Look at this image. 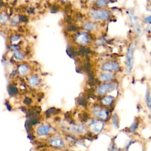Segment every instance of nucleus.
<instances>
[{"label":"nucleus","instance_id":"nucleus-1","mask_svg":"<svg viewBox=\"0 0 151 151\" xmlns=\"http://www.w3.org/2000/svg\"><path fill=\"white\" fill-rule=\"evenodd\" d=\"M90 17L96 20H107L110 18V13L104 9H94L90 12Z\"/></svg>","mask_w":151,"mask_h":151},{"label":"nucleus","instance_id":"nucleus-2","mask_svg":"<svg viewBox=\"0 0 151 151\" xmlns=\"http://www.w3.org/2000/svg\"><path fill=\"white\" fill-rule=\"evenodd\" d=\"M133 51H134V47L133 43H132L127 51V55H126V70L128 73H130L133 68Z\"/></svg>","mask_w":151,"mask_h":151},{"label":"nucleus","instance_id":"nucleus-3","mask_svg":"<svg viewBox=\"0 0 151 151\" xmlns=\"http://www.w3.org/2000/svg\"><path fill=\"white\" fill-rule=\"evenodd\" d=\"M116 84L115 83H107L100 86L97 90V93L99 95H103L107 92L110 91L116 87Z\"/></svg>","mask_w":151,"mask_h":151},{"label":"nucleus","instance_id":"nucleus-4","mask_svg":"<svg viewBox=\"0 0 151 151\" xmlns=\"http://www.w3.org/2000/svg\"><path fill=\"white\" fill-rule=\"evenodd\" d=\"M93 113L96 117L103 119H107L109 114L106 110L100 107H94L93 110Z\"/></svg>","mask_w":151,"mask_h":151},{"label":"nucleus","instance_id":"nucleus-5","mask_svg":"<svg viewBox=\"0 0 151 151\" xmlns=\"http://www.w3.org/2000/svg\"><path fill=\"white\" fill-rule=\"evenodd\" d=\"M119 65L116 62H108L103 64L101 66V69L104 71H110L113 70H116L119 68Z\"/></svg>","mask_w":151,"mask_h":151},{"label":"nucleus","instance_id":"nucleus-6","mask_svg":"<svg viewBox=\"0 0 151 151\" xmlns=\"http://www.w3.org/2000/svg\"><path fill=\"white\" fill-rule=\"evenodd\" d=\"M103 126V124L102 123V122H100L93 121L91 123V127L92 130L96 133L100 132Z\"/></svg>","mask_w":151,"mask_h":151},{"label":"nucleus","instance_id":"nucleus-7","mask_svg":"<svg viewBox=\"0 0 151 151\" xmlns=\"http://www.w3.org/2000/svg\"><path fill=\"white\" fill-rule=\"evenodd\" d=\"M114 77V75L111 73H103L99 75V79L102 81H109L112 80Z\"/></svg>","mask_w":151,"mask_h":151},{"label":"nucleus","instance_id":"nucleus-8","mask_svg":"<svg viewBox=\"0 0 151 151\" xmlns=\"http://www.w3.org/2000/svg\"><path fill=\"white\" fill-rule=\"evenodd\" d=\"M88 37L86 34H83V33H80L78 35H77V37L76 38V40L77 41L81 44H85L88 41Z\"/></svg>","mask_w":151,"mask_h":151},{"label":"nucleus","instance_id":"nucleus-9","mask_svg":"<svg viewBox=\"0 0 151 151\" xmlns=\"http://www.w3.org/2000/svg\"><path fill=\"white\" fill-rule=\"evenodd\" d=\"M51 143L52 145L55 147H63L64 143L60 139H54L51 141Z\"/></svg>","mask_w":151,"mask_h":151},{"label":"nucleus","instance_id":"nucleus-10","mask_svg":"<svg viewBox=\"0 0 151 151\" xmlns=\"http://www.w3.org/2000/svg\"><path fill=\"white\" fill-rule=\"evenodd\" d=\"M114 99L111 97V96H106L105 97H104L102 100H101V103L104 104V105H106V106H109L111 104V103L113 102Z\"/></svg>","mask_w":151,"mask_h":151},{"label":"nucleus","instance_id":"nucleus-11","mask_svg":"<svg viewBox=\"0 0 151 151\" xmlns=\"http://www.w3.org/2000/svg\"><path fill=\"white\" fill-rule=\"evenodd\" d=\"M8 15L5 12H0V23L4 24L8 21Z\"/></svg>","mask_w":151,"mask_h":151},{"label":"nucleus","instance_id":"nucleus-12","mask_svg":"<svg viewBox=\"0 0 151 151\" xmlns=\"http://www.w3.org/2000/svg\"><path fill=\"white\" fill-rule=\"evenodd\" d=\"M110 2V0H96V5L99 8H103L106 6V5Z\"/></svg>","mask_w":151,"mask_h":151},{"label":"nucleus","instance_id":"nucleus-13","mask_svg":"<svg viewBox=\"0 0 151 151\" xmlns=\"http://www.w3.org/2000/svg\"><path fill=\"white\" fill-rule=\"evenodd\" d=\"M95 27V25L93 23L91 22H87L84 24L83 25V28L84 29L87 30V31H91L92 29H93Z\"/></svg>","mask_w":151,"mask_h":151},{"label":"nucleus","instance_id":"nucleus-14","mask_svg":"<svg viewBox=\"0 0 151 151\" xmlns=\"http://www.w3.org/2000/svg\"><path fill=\"white\" fill-rule=\"evenodd\" d=\"M146 103H147V106L149 109L151 110V93L149 90H147V92L146 93Z\"/></svg>","mask_w":151,"mask_h":151},{"label":"nucleus","instance_id":"nucleus-15","mask_svg":"<svg viewBox=\"0 0 151 151\" xmlns=\"http://www.w3.org/2000/svg\"><path fill=\"white\" fill-rule=\"evenodd\" d=\"M49 131V128L47 126H42L41 127L40 129V134H47Z\"/></svg>","mask_w":151,"mask_h":151},{"label":"nucleus","instance_id":"nucleus-16","mask_svg":"<svg viewBox=\"0 0 151 151\" xmlns=\"http://www.w3.org/2000/svg\"><path fill=\"white\" fill-rule=\"evenodd\" d=\"M19 18H20L19 17H18V15H15V16L12 18V20H11V22H12L13 24H17L18 22L19 21Z\"/></svg>","mask_w":151,"mask_h":151},{"label":"nucleus","instance_id":"nucleus-17","mask_svg":"<svg viewBox=\"0 0 151 151\" xmlns=\"http://www.w3.org/2000/svg\"><path fill=\"white\" fill-rule=\"evenodd\" d=\"M137 123L136 122V123H134L132 125V126L130 127V130L132 132H133L135 130H136V129L137 128Z\"/></svg>","mask_w":151,"mask_h":151},{"label":"nucleus","instance_id":"nucleus-18","mask_svg":"<svg viewBox=\"0 0 151 151\" xmlns=\"http://www.w3.org/2000/svg\"><path fill=\"white\" fill-rule=\"evenodd\" d=\"M143 21L146 22V23H149V24H151V15L149 16L146 17V18H144Z\"/></svg>","mask_w":151,"mask_h":151},{"label":"nucleus","instance_id":"nucleus-19","mask_svg":"<svg viewBox=\"0 0 151 151\" xmlns=\"http://www.w3.org/2000/svg\"><path fill=\"white\" fill-rule=\"evenodd\" d=\"M78 103H80V104H81L84 106H85L86 105V101L84 99H79Z\"/></svg>","mask_w":151,"mask_h":151},{"label":"nucleus","instance_id":"nucleus-20","mask_svg":"<svg viewBox=\"0 0 151 151\" xmlns=\"http://www.w3.org/2000/svg\"><path fill=\"white\" fill-rule=\"evenodd\" d=\"M62 3H63V4H65V3H67V2H68V0H60Z\"/></svg>","mask_w":151,"mask_h":151}]
</instances>
